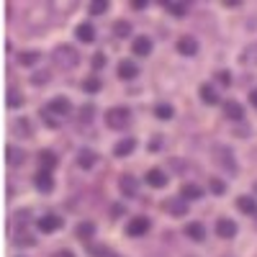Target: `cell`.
<instances>
[{
	"mask_svg": "<svg viewBox=\"0 0 257 257\" xmlns=\"http://www.w3.org/2000/svg\"><path fill=\"white\" fill-rule=\"evenodd\" d=\"M52 57H54V64H57V67H62V70H75L77 64H80V52L75 47H70V44L57 47Z\"/></svg>",
	"mask_w": 257,
	"mask_h": 257,
	"instance_id": "obj_1",
	"label": "cell"
},
{
	"mask_svg": "<svg viewBox=\"0 0 257 257\" xmlns=\"http://www.w3.org/2000/svg\"><path fill=\"white\" fill-rule=\"evenodd\" d=\"M26 24L31 26V29H39V26H47L49 24V8H31L29 11V16H26Z\"/></svg>",
	"mask_w": 257,
	"mask_h": 257,
	"instance_id": "obj_2",
	"label": "cell"
},
{
	"mask_svg": "<svg viewBox=\"0 0 257 257\" xmlns=\"http://www.w3.org/2000/svg\"><path fill=\"white\" fill-rule=\"evenodd\" d=\"M149 226H152V221H149L147 216H134L132 221H128L126 231H128V237H144V234L149 231Z\"/></svg>",
	"mask_w": 257,
	"mask_h": 257,
	"instance_id": "obj_3",
	"label": "cell"
},
{
	"mask_svg": "<svg viewBox=\"0 0 257 257\" xmlns=\"http://www.w3.org/2000/svg\"><path fill=\"white\" fill-rule=\"evenodd\" d=\"M72 111V103L67 100V98H52L49 100V105H47V113H54V116H59V118H64V116H67Z\"/></svg>",
	"mask_w": 257,
	"mask_h": 257,
	"instance_id": "obj_4",
	"label": "cell"
},
{
	"mask_svg": "<svg viewBox=\"0 0 257 257\" xmlns=\"http://www.w3.org/2000/svg\"><path fill=\"white\" fill-rule=\"evenodd\" d=\"M105 123H108L111 128H123L128 123V111L126 108H111L108 113H105Z\"/></svg>",
	"mask_w": 257,
	"mask_h": 257,
	"instance_id": "obj_5",
	"label": "cell"
},
{
	"mask_svg": "<svg viewBox=\"0 0 257 257\" xmlns=\"http://www.w3.org/2000/svg\"><path fill=\"white\" fill-rule=\"evenodd\" d=\"M165 211H170L173 216H185V213H188V201L183 196L170 198V201H165Z\"/></svg>",
	"mask_w": 257,
	"mask_h": 257,
	"instance_id": "obj_6",
	"label": "cell"
},
{
	"mask_svg": "<svg viewBox=\"0 0 257 257\" xmlns=\"http://www.w3.org/2000/svg\"><path fill=\"white\" fill-rule=\"evenodd\" d=\"M62 226V216H57V213H47V216H41L39 219V229L44 231V234H52Z\"/></svg>",
	"mask_w": 257,
	"mask_h": 257,
	"instance_id": "obj_7",
	"label": "cell"
},
{
	"mask_svg": "<svg viewBox=\"0 0 257 257\" xmlns=\"http://www.w3.org/2000/svg\"><path fill=\"white\" fill-rule=\"evenodd\" d=\"M34 185H36L41 193H49V190L54 188V178H52L49 170H39L36 178H34Z\"/></svg>",
	"mask_w": 257,
	"mask_h": 257,
	"instance_id": "obj_8",
	"label": "cell"
},
{
	"mask_svg": "<svg viewBox=\"0 0 257 257\" xmlns=\"http://www.w3.org/2000/svg\"><path fill=\"white\" fill-rule=\"evenodd\" d=\"M216 234H219L221 239L237 237V224H234L231 219H219V221H216Z\"/></svg>",
	"mask_w": 257,
	"mask_h": 257,
	"instance_id": "obj_9",
	"label": "cell"
},
{
	"mask_svg": "<svg viewBox=\"0 0 257 257\" xmlns=\"http://www.w3.org/2000/svg\"><path fill=\"white\" fill-rule=\"evenodd\" d=\"M178 52L183 54V57H193L198 52V41L193 39V36H180L178 39Z\"/></svg>",
	"mask_w": 257,
	"mask_h": 257,
	"instance_id": "obj_10",
	"label": "cell"
},
{
	"mask_svg": "<svg viewBox=\"0 0 257 257\" xmlns=\"http://www.w3.org/2000/svg\"><path fill=\"white\" fill-rule=\"evenodd\" d=\"M132 52L137 57H147L149 52H152V39H149V36H137L134 44H132Z\"/></svg>",
	"mask_w": 257,
	"mask_h": 257,
	"instance_id": "obj_11",
	"label": "cell"
},
{
	"mask_svg": "<svg viewBox=\"0 0 257 257\" xmlns=\"http://www.w3.org/2000/svg\"><path fill=\"white\" fill-rule=\"evenodd\" d=\"M137 75H139L137 62H132V59H123V62L118 64V77H121V80H134Z\"/></svg>",
	"mask_w": 257,
	"mask_h": 257,
	"instance_id": "obj_12",
	"label": "cell"
},
{
	"mask_svg": "<svg viewBox=\"0 0 257 257\" xmlns=\"http://www.w3.org/2000/svg\"><path fill=\"white\" fill-rule=\"evenodd\" d=\"M75 36H77V41H82V44H93V41H95V29H93V24H80L77 31H75Z\"/></svg>",
	"mask_w": 257,
	"mask_h": 257,
	"instance_id": "obj_13",
	"label": "cell"
},
{
	"mask_svg": "<svg viewBox=\"0 0 257 257\" xmlns=\"http://www.w3.org/2000/svg\"><path fill=\"white\" fill-rule=\"evenodd\" d=\"M185 237H190L193 242H201V239H206V226H203V224H198V221H190V224H185Z\"/></svg>",
	"mask_w": 257,
	"mask_h": 257,
	"instance_id": "obj_14",
	"label": "cell"
},
{
	"mask_svg": "<svg viewBox=\"0 0 257 257\" xmlns=\"http://www.w3.org/2000/svg\"><path fill=\"white\" fill-rule=\"evenodd\" d=\"M144 180H147V185H152V188H165L167 185V175L162 173V170H149V173L144 175Z\"/></svg>",
	"mask_w": 257,
	"mask_h": 257,
	"instance_id": "obj_15",
	"label": "cell"
},
{
	"mask_svg": "<svg viewBox=\"0 0 257 257\" xmlns=\"http://www.w3.org/2000/svg\"><path fill=\"white\" fill-rule=\"evenodd\" d=\"M237 208H239L242 213H247V216H254V213H257V201H254V196H239V198H237Z\"/></svg>",
	"mask_w": 257,
	"mask_h": 257,
	"instance_id": "obj_16",
	"label": "cell"
},
{
	"mask_svg": "<svg viewBox=\"0 0 257 257\" xmlns=\"http://www.w3.org/2000/svg\"><path fill=\"white\" fill-rule=\"evenodd\" d=\"M242 113H244V111H242V105H239L237 100H226V103H224V116H226V118L242 121Z\"/></svg>",
	"mask_w": 257,
	"mask_h": 257,
	"instance_id": "obj_17",
	"label": "cell"
},
{
	"mask_svg": "<svg viewBox=\"0 0 257 257\" xmlns=\"http://www.w3.org/2000/svg\"><path fill=\"white\" fill-rule=\"evenodd\" d=\"M118 188H121L123 196L134 198V196H137V178H132V175H123V178L118 180Z\"/></svg>",
	"mask_w": 257,
	"mask_h": 257,
	"instance_id": "obj_18",
	"label": "cell"
},
{
	"mask_svg": "<svg viewBox=\"0 0 257 257\" xmlns=\"http://www.w3.org/2000/svg\"><path fill=\"white\" fill-rule=\"evenodd\" d=\"M77 6V0H49V8L52 11H57V13H62V16H67V13H72V8Z\"/></svg>",
	"mask_w": 257,
	"mask_h": 257,
	"instance_id": "obj_19",
	"label": "cell"
},
{
	"mask_svg": "<svg viewBox=\"0 0 257 257\" xmlns=\"http://www.w3.org/2000/svg\"><path fill=\"white\" fill-rule=\"evenodd\" d=\"M134 147H137L134 139H121V142L113 147V155H116V157H128V155L134 152Z\"/></svg>",
	"mask_w": 257,
	"mask_h": 257,
	"instance_id": "obj_20",
	"label": "cell"
},
{
	"mask_svg": "<svg viewBox=\"0 0 257 257\" xmlns=\"http://www.w3.org/2000/svg\"><path fill=\"white\" fill-rule=\"evenodd\" d=\"M95 162H98V155L93 152V149H82L80 157H77V165H80V167H85V170H90Z\"/></svg>",
	"mask_w": 257,
	"mask_h": 257,
	"instance_id": "obj_21",
	"label": "cell"
},
{
	"mask_svg": "<svg viewBox=\"0 0 257 257\" xmlns=\"http://www.w3.org/2000/svg\"><path fill=\"white\" fill-rule=\"evenodd\" d=\"M180 196H183L185 201H196V198L203 196V190H201L198 185H193V183H185V185L180 188Z\"/></svg>",
	"mask_w": 257,
	"mask_h": 257,
	"instance_id": "obj_22",
	"label": "cell"
},
{
	"mask_svg": "<svg viewBox=\"0 0 257 257\" xmlns=\"http://www.w3.org/2000/svg\"><path fill=\"white\" fill-rule=\"evenodd\" d=\"M239 62H242V64H247V67H257V41L244 49V54L239 57Z\"/></svg>",
	"mask_w": 257,
	"mask_h": 257,
	"instance_id": "obj_23",
	"label": "cell"
},
{
	"mask_svg": "<svg viewBox=\"0 0 257 257\" xmlns=\"http://www.w3.org/2000/svg\"><path fill=\"white\" fill-rule=\"evenodd\" d=\"M201 100L206 105H216L219 103V93L211 88V85H201Z\"/></svg>",
	"mask_w": 257,
	"mask_h": 257,
	"instance_id": "obj_24",
	"label": "cell"
},
{
	"mask_svg": "<svg viewBox=\"0 0 257 257\" xmlns=\"http://www.w3.org/2000/svg\"><path fill=\"white\" fill-rule=\"evenodd\" d=\"M39 165H41V170H52V167L57 165L54 152H49V149H44V152H39Z\"/></svg>",
	"mask_w": 257,
	"mask_h": 257,
	"instance_id": "obj_25",
	"label": "cell"
},
{
	"mask_svg": "<svg viewBox=\"0 0 257 257\" xmlns=\"http://www.w3.org/2000/svg\"><path fill=\"white\" fill-rule=\"evenodd\" d=\"M216 160H219V165L221 167H229V170H234V160H231V152H226L224 147H216Z\"/></svg>",
	"mask_w": 257,
	"mask_h": 257,
	"instance_id": "obj_26",
	"label": "cell"
},
{
	"mask_svg": "<svg viewBox=\"0 0 257 257\" xmlns=\"http://www.w3.org/2000/svg\"><path fill=\"white\" fill-rule=\"evenodd\" d=\"M95 234V226L90 224V221H82V224H77V237L80 239H90Z\"/></svg>",
	"mask_w": 257,
	"mask_h": 257,
	"instance_id": "obj_27",
	"label": "cell"
},
{
	"mask_svg": "<svg viewBox=\"0 0 257 257\" xmlns=\"http://www.w3.org/2000/svg\"><path fill=\"white\" fill-rule=\"evenodd\" d=\"M111 0H90V13L93 16H103L105 11H108Z\"/></svg>",
	"mask_w": 257,
	"mask_h": 257,
	"instance_id": "obj_28",
	"label": "cell"
},
{
	"mask_svg": "<svg viewBox=\"0 0 257 257\" xmlns=\"http://www.w3.org/2000/svg\"><path fill=\"white\" fill-rule=\"evenodd\" d=\"M173 113H175V111H173V105H170V103H160L157 108H155V116H157V118H162V121L173 118Z\"/></svg>",
	"mask_w": 257,
	"mask_h": 257,
	"instance_id": "obj_29",
	"label": "cell"
},
{
	"mask_svg": "<svg viewBox=\"0 0 257 257\" xmlns=\"http://www.w3.org/2000/svg\"><path fill=\"white\" fill-rule=\"evenodd\" d=\"M82 90L85 93H98L100 90V80L98 77H85L82 80Z\"/></svg>",
	"mask_w": 257,
	"mask_h": 257,
	"instance_id": "obj_30",
	"label": "cell"
},
{
	"mask_svg": "<svg viewBox=\"0 0 257 257\" xmlns=\"http://www.w3.org/2000/svg\"><path fill=\"white\" fill-rule=\"evenodd\" d=\"M24 105V95H18V90H8V108H21Z\"/></svg>",
	"mask_w": 257,
	"mask_h": 257,
	"instance_id": "obj_31",
	"label": "cell"
},
{
	"mask_svg": "<svg viewBox=\"0 0 257 257\" xmlns=\"http://www.w3.org/2000/svg\"><path fill=\"white\" fill-rule=\"evenodd\" d=\"M113 31H116V36H128L132 34V24H128V21H116V26H113Z\"/></svg>",
	"mask_w": 257,
	"mask_h": 257,
	"instance_id": "obj_32",
	"label": "cell"
},
{
	"mask_svg": "<svg viewBox=\"0 0 257 257\" xmlns=\"http://www.w3.org/2000/svg\"><path fill=\"white\" fill-rule=\"evenodd\" d=\"M26 157H24V152H18V149H13V147H8V162L11 165H21Z\"/></svg>",
	"mask_w": 257,
	"mask_h": 257,
	"instance_id": "obj_33",
	"label": "cell"
},
{
	"mask_svg": "<svg viewBox=\"0 0 257 257\" xmlns=\"http://www.w3.org/2000/svg\"><path fill=\"white\" fill-rule=\"evenodd\" d=\"M39 59V52H29V54H21V64H34Z\"/></svg>",
	"mask_w": 257,
	"mask_h": 257,
	"instance_id": "obj_34",
	"label": "cell"
},
{
	"mask_svg": "<svg viewBox=\"0 0 257 257\" xmlns=\"http://www.w3.org/2000/svg\"><path fill=\"white\" fill-rule=\"evenodd\" d=\"M216 80H219L221 85H231V75H229L226 70H221V72H216Z\"/></svg>",
	"mask_w": 257,
	"mask_h": 257,
	"instance_id": "obj_35",
	"label": "cell"
},
{
	"mask_svg": "<svg viewBox=\"0 0 257 257\" xmlns=\"http://www.w3.org/2000/svg\"><path fill=\"white\" fill-rule=\"evenodd\" d=\"M170 11H173V16H185L188 13L183 3H173V6H170Z\"/></svg>",
	"mask_w": 257,
	"mask_h": 257,
	"instance_id": "obj_36",
	"label": "cell"
},
{
	"mask_svg": "<svg viewBox=\"0 0 257 257\" xmlns=\"http://www.w3.org/2000/svg\"><path fill=\"white\" fill-rule=\"evenodd\" d=\"M208 185H211V190H213V193H224V183H221V180H216V178H213Z\"/></svg>",
	"mask_w": 257,
	"mask_h": 257,
	"instance_id": "obj_37",
	"label": "cell"
},
{
	"mask_svg": "<svg viewBox=\"0 0 257 257\" xmlns=\"http://www.w3.org/2000/svg\"><path fill=\"white\" fill-rule=\"evenodd\" d=\"M93 67H95V70L105 67V57H103V54H95V57H93Z\"/></svg>",
	"mask_w": 257,
	"mask_h": 257,
	"instance_id": "obj_38",
	"label": "cell"
},
{
	"mask_svg": "<svg viewBox=\"0 0 257 257\" xmlns=\"http://www.w3.org/2000/svg\"><path fill=\"white\" fill-rule=\"evenodd\" d=\"M47 80H49V75H47V72H41V75H34V77H31V82H34V85H41V82H47Z\"/></svg>",
	"mask_w": 257,
	"mask_h": 257,
	"instance_id": "obj_39",
	"label": "cell"
},
{
	"mask_svg": "<svg viewBox=\"0 0 257 257\" xmlns=\"http://www.w3.org/2000/svg\"><path fill=\"white\" fill-rule=\"evenodd\" d=\"M132 6H134V11H144L149 6V0H132Z\"/></svg>",
	"mask_w": 257,
	"mask_h": 257,
	"instance_id": "obj_40",
	"label": "cell"
},
{
	"mask_svg": "<svg viewBox=\"0 0 257 257\" xmlns=\"http://www.w3.org/2000/svg\"><path fill=\"white\" fill-rule=\"evenodd\" d=\"M52 257H75V254H72L70 249H59V252H54Z\"/></svg>",
	"mask_w": 257,
	"mask_h": 257,
	"instance_id": "obj_41",
	"label": "cell"
},
{
	"mask_svg": "<svg viewBox=\"0 0 257 257\" xmlns=\"http://www.w3.org/2000/svg\"><path fill=\"white\" fill-rule=\"evenodd\" d=\"M249 103H252L254 108H257V90H252V93H249Z\"/></svg>",
	"mask_w": 257,
	"mask_h": 257,
	"instance_id": "obj_42",
	"label": "cell"
},
{
	"mask_svg": "<svg viewBox=\"0 0 257 257\" xmlns=\"http://www.w3.org/2000/svg\"><path fill=\"white\" fill-rule=\"evenodd\" d=\"M157 3H162V6H167V3H170V0H157Z\"/></svg>",
	"mask_w": 257,
	"mask_h": 257,
	"instance_id": "obj_43",
	"label": "cell"
},
{
	"mask_svg": "<svg viewBox=\"0 0 257 257\" xmlns=\"http://www.w3.org/2000/svg\"><path fill=\"white\" fill-rule=\"evenodd\" d=\"M254 193H257V183H254Z\"/></svg>",
	"mask_w": 257,
	"mask_h": 257,
	"instance_id": "obj_44",
	"label": "cell"
}]
</instances>
